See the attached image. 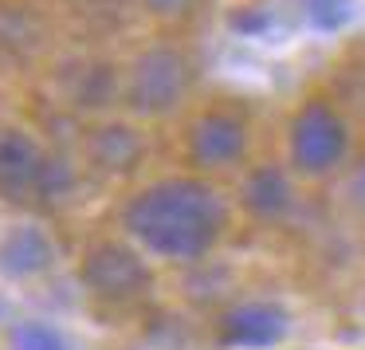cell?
<instances>
[{"instance_id":"16","label":"cell","mask_w":365,"mask_h":350,"mask_svg":"<svg viewBox=\"0 0 365 350\" xmlns=\"http://www.w3.org/2000/svg\"><path fill=\"white\" fill-rule=\"evenodd\" d=\"M142 4L153 12V16H165V20L185 16V12L192 9V0H142Z\"/></svg>"},{"instance_id":"15","label":"cell","mask_w":365,"mask_h":350,"mask_svg":"<svg viewBox=\"0 0 365 350\" xmlns=\"http://www.w3.org/2000/svg\"><path fill=\"white\" fill-rule=\"evenodd\" d=\"M307 9L318 28H338L346 20V0H310Z\"/></svg>"},{"instance_id":"6","label":"cell","mask_w":365,"mask_h":350,"mask_svg":"<svg viewBox=\"0 0 365 350\" xmlns=\"http://www.w3.org/2000/svg\"><path fill=\"white\" fill-rule=\"evenodd\" d=\"M287 331H291L287 311L267 299L236 303L232 311L220 315V342L232 350H267L275 342H283Z\"/></svg>"},{"instance_id":"3","label":"cell","mask_w":365,"mask_h":350,"mask_svg":"<svg viewBox=\"0 0 365 350\" xmlns=\"http://www.w3.org/2000/svg\"><path fill=\"white\" fill-rule=\"evenodd\" d=\"M192 87V67L177 48H150L134 59L126 79V103L138 114H169Z\"/></svg>"},{"instance_id":"1","label":"cell","mask_w":365,"mask_h":350,"mask_svg":"<svg viewBox=\"0 0 365 350\" xmlns=\"http://www.w3.org/2000/svg\"><path fill=\"white\" fill-rule=\"evenodd\" d=\"M122 224L145 252L161 260H200L224 236L228 209L212 185L165 177L126 201Z\"/></svg>"},{"instance_id":"4","label":"cell","mask_w":365,"mask_h":350,"mask_svg":"<svg viewBox=\"0 0 365 350\" xmlns=\"http://www.w3.org/2000/svg\"><path fill=\"white\" fill-rule=\"evenodd\" d=\"M349 130L326 103H310L291 122V161L307 177H322L346 161Z\"/></svg>"},{"instance_id":"5","label":"cell","mask_w":365,"mask_h":350,"mask_svg":"<svg viewBox=\"0 0 365 350\" xmlns=\"http://www.w3.org/2000/svg\"><path fill=\"white\" fill-rule=\"evenodd\" d=\"M247 154V122L232 111H208L189 130V158L200 169H228Z\"/></svg>"},{"instance_id":"8","label":"cell","mask_w":365,"mask_h":350,"mask_svg":"<svg viewBox=\"0 0 365 350\" xmlns=\"http://www.w3.org/2000/svg\"><path fill=\"white\" fill-rule=\"evenodd\" d=\"M142 154H145L142 134H138L134 126H126V122H106V126L91 130V138H87L91 166H95L98 174H110V177L130 174V169L142 161Z\"/></svg>"},{"instance_id":"13","label":"cell","mask_w":365,"mask_h":350,"mask_svg":"<svg viewBox=\"0 0 365 350\" xmlns=\"http://www.w3.org/2000/svg\"><path fill=\"white\" fill-rule=\"evenodd\" d=\"M12 350H67V339L56 331L51 323H20L12 326V339H9Z\"/></svg>"},{"instance_id":"7","label":"cell","mask_w":365,"mask_h":350,"mask_svg":"<svg viewBox=\"0 0 365 350\" xmlns=\"http://www.w3.org/2000/svg\"><path fill=\"white\" fill-rule=\"evenodd\" d=\"M48 154L24 130H0V197L40 201V177Z\"/></svg>"},{"instance_id":"10","label":"cell","mask_w":365,"mask_h":350,"mask_svg":"<svg viewBox=\"0 0 365 350\" xmlns=\"http://www.w3.org/2000/svg\"><path fill=\"white\" fill-rule=\"evenodd\" d=\"M244 205L259 221H283L294 205V189L279 166H259L244 181Z\"/></svg>"},{"instance_id":"11","label":"cell","mask_w":365,"mask_h":350,"mask_svg":"<svg viewBox=\"0 0 365 350\" xmlns=\"http://www.w3.org/2000/svg\"><path fill=\"white\" fill-rule=\"evenodd\" d=\"M63 95L67 103L83 106V111H98V106L114 103L118 95V75L110 64H71L63 71Z\"/></svg>"},{"instance_id":"9","label":"cell","mask_w":365,"mask_h":350,"mask_svg":"<svg viewBox=\"0 0 365 350\" xmlns=\"http://www.w3.org/2000/svg\"><path fill=\"white\" fill-rule=\"evenodd\" d=\"M51 260H56V244L36 224H20V229H12L9 236L0 240V268L16 279L48 271Z\"/></svg>"},{"instance_id":"2","label":"cell","mask_w":365,"mask_h":350,"mask_svg":"<svg viewBox=\"0 0 365 350\" xmlns=\"http://www.w3.org/2000/svg\"><path fill=\"white\" fill-rule=\"evenodd\" d=\"M79 279L98 303L122 307V303H134L150 291L153 271L134 248L118 244V240H98V244H91L87 256H83Z\"/></svg>"},{"instance_id":"17","label":"cell","mask_w":365,"mask_h":350,"mask_svg":"<svg viewBox=\"0 0 365 350\" xmlns=\"http://www.w3.org/2000/svg\"><path fill=\"white\" fill-rule=\"evenodd\" d=\"M354 197H357V201H361V205H365V166H361V169H357V174H354Z\"/></svg>"},{"instance_id":"12","label":"cell","mask_w":365,"mask_h":350,"mask_svg":"<svg viewBox=\"0 0 365 350\" xmlns=\"http://www.w3.org/2000/svg\"><path fill=\"white\" fill-rule=\"evenodd\" d=\"M36 24L28 12H12V9H0V56L20 59L36 48Z\"/></svg>"},{"instance_id":"14","label":"cell","mask_w":365,"mask_h":350,"mask_svg":"<svg viewBox=\"0 0 365 350\" xmlns=\"http://www.w3.org/2000/svg\"><path fill=\"white\" fill-rule=\"evenodd\" d=\"M75 189V169L67 166L59 154H48V161H43V177H40V201H63L67 193Z\"/></svg>"}]
</instances>
